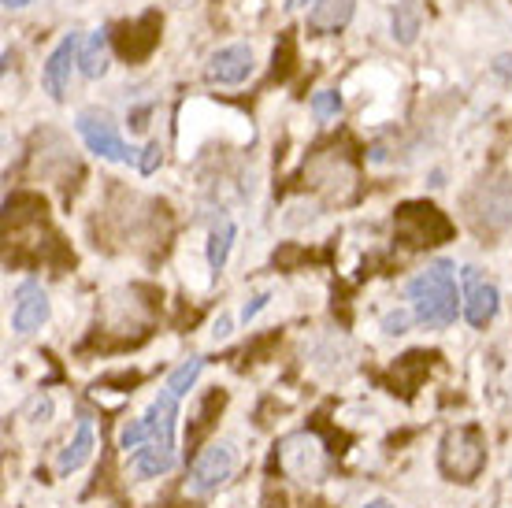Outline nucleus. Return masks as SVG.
I'll use <instances>...</instances> for the list:
<instances>
[{"label":"nucleus","mask_w":512,"mask_h":508,"mask_svg":"<svg viewBox=\"0 0 512 508\" xmlns=\"http://www.w3.org/2000/svg\"><path fill=\"white\" fill-rule=\"evenodd\" d=\"M416 323L427 331H442L449 323H457V312H464V297L457 293V267L449 260H435L423 271H416L405 286Z\"/></svg>","instance_id":"obj_1"},{"label":"nucleus","mask_w":512,"mask_h":508,"mask_svg":"<svg viewBox=\"0 0 512 508\" xmlns=\"http://www.w3.org/2000/svg\"><path fill=\"white\" fill-rule=\"evenodd\" d=\"M179 401L175 390H160L153 397V405L145 408V427H149V445L134 453V471L141 479H156L175 468V427H179Z\"/></svg>","instance_id":"obj_2"},{"label":"nucleus","mask_w":512,"mask_h":508,"mask_svg":"<svg viewBox=\"0 0 512 508\" xmlns=\"http://www.w3.org/2000/svg\"><path fill=\"white\" fill-rule=\"evenodd\" d=\"M75 130L78 138L86 141V149L97 153L101 160H112V164H138L141 160V149L127 145V141L119 138V130L97 112H82L75 119Z\"/></svg>","instance_id":"obj_3"},{"label":"nucleus","mask_w":512,"mask_h":508,"mask_svg":"<svg viewBox=\"0 0 512 508\" xmlns=\"http://www.w3.org/2000/svg\"><path fill=\"white\" fill-rule=\"evenodd\" d=\"M234 464H238V457H234V445L231 442L208 445L205 453L193 460L190 479H186V494H190V497L216 494L219 486H223L234 475Z\"/></svg>","instance_id":"obj_4"},{"label":"nucleus","mask_w":512,"mask_h":508,"mask_svg":"<svg viewBox=\"0 0 512 508\" xmlns=\"http://www.w3.org/2000/svg\"><path fill=\"white\" fill-rule=\"evenodd\" d=\"M487 460V449H483V438L472 427H461V431H449L446 442H442V468L457 479H472L479 475Z\"/></svg>","instance_id":"obj_5"},{"label":"nucleus","mask_w":512,"mask_h":508,"mask_svg":"<svg viewBox=\"0 0 512 508\" xmlns=\"http://www.w3.org/2000/svg\"><path fill=\"white\" fill-rule=\"evenodd\" d=\"M82 34H67L56 49L49 52V60L41 67V86L49 93L52 101H64L67 97V86H71V71H75L78 56H82Z\"/></svg>","instance_id":"obj_6"},{"label":"nucleus","mask_w":512,"mask_h":508,"mask_svg":"<svg viewBox=\"0 0 512 508\" xmlns=\"http://www.w3.org/2000/svg\"><path fill=\"white\" fill-rule=\"evenodd\" d=\"M464 282V319L472 327H487L498 316V286L479 275V267H461Z\"/></svg>","instance_id":"obj_7"},{"label":"nucleus","mask_w":512,"mask_h":508,"mask_svg":"<svg viewBox=\"0 0 512 508\" xmlns=\"http://www.w3.org/2000/svg\"><path fill=\"white\" fill-rule=\"evenodd\" d=\"M253 49L249 45H223L208 56L205 64V75L208 82H216V86H242L245 78L253 75Z\"/></svg>","instance_id":"obj_8"},{"label":"nucleus","mask_w":512,"mask_h":508,"mask_svg":"<svg viewBox=\"0 0 512 508\" xmlns=\"http://www.w3.org/2000/svg\"><path fill=\"white\" fill-rule=\"evenodd\" d=\"M160 26H164V19H160V12H145L138 15L134 23H123L119 30V52L123 56H130V60H141V56H149V52L156 49V41H160Z\"/></svg>","instance_id":"obj_9"},{"label":"nucleus","mask_w":512,"mask_h":508,"mask_svg":"<svg viewBox=\"0 0 512 508\" xmlns=\"http://www.w3.org/2000/svg\"><path fill=\"white\" fill-rule=\"evenodd\" d=\"M49 319V297L38 282H23L19 293H15V308H12V327L19 334H34Z\"/></svg>","instance_id":"obj_10"},{"label":"nucleus","mask_w":512,"mask_h":508,"mask_svg":"<svg viewBox=\"0 0 512 508\" xmlns=\"http://www.w3.org/2000/svg\"><path fill=\"white\" fill-rule=\"evenodd\" d=\"M282 460H286V468L294 471L297 479H316V475L323 471L320 445H316V438H308V434H297V438H290V442H286V449H282Z\"/></svg>","instance_id":"obj_11"},{"label":"nucleus","mask_w":512,"mask_h":508,"mask_svg":"<svg viewBox=\"0 0 512 508\" xmlns=\"http://www.w3.org/2000/svg\"><path fill=\"white\" fill-rule=\"evenodd\" d=\"M357 0H316L308 12V30L312 34H338L353 19Z\"/></svg>","instance_id":"obj_12"},{"label":"nucleus","mask_w":512,"mask_h":508,"mask_svg":"<svg viewBox=\"0 0 512 508\" xmlns=\"http://www.w3.org/2000/svg\"><path fill=\"white\" fill-rule=\"evenodd\" d=\"M90 457H93V423L78 420L75 438H71V442L64 445V453L56 457V471H60V475H71V471H78Z\"/></svg>","instance_id":"obj_13"},{"label":"nucleus","mask_w":512,"mask_h":508,"mask_svg":"<svg viewBox=\"0 0 512 508\" xmlns=\"http://www.w3.org/2000/svg\"><path fill=\"white\" fill-rule=\"evenodd\" d=\"M108 60H112V41H108V30H97L82 41V56H78V67L86 78H101L108 71Z\"/></svg>","instance_id":"obj_14"},{"label":"nucleus","mask_w":512,"mask_h":508,"mask_svg":"<svg viewBox=\"0 0 512 508\" xmlns=\"http://www.w3.org/2000/svg\"><path fill=\"white\" fill-rule=\"evenodd\" d=\"M231 245H234V223L231 219H219L212 234H208V267L212 271H223L227 264V256H231Z\"/></svg>","instance_id":"obj_15"},{"label":"nucleus","mask_w":512,"mask_h":508,"mask_svg":"<svg viewBox=\"0 0 512 508\" xmlns=\"http://www.w3.org/2000/svg\"><path fill=\"white\" fill-rule=\"evenodd\" d=\"M420 4L416 0H401L394 8V41H401V45H412L416 41V34H420Z\"/></svg>","instance_id":"obj_16"},{"label":"nucleus","mask_w":512,"mask_h":508,"mask_svg":"<svg viewBox=\"0 0 512 508\" xmlns=\"http://www.w3.org/2000/svg\"><path fill=\"white\" fill-rule=\"evenodd\" d=\"M201 368H205V360H201V356H190L186 364H179V368L171 371V379H167L164 386H167V390H175L179 397H186L193 390L197 375H201Z\"/></svg>","instance_id":"obj_17"},{"label":"nucleus","mask_w":512,"mask_h":508,"mask_svg":"<svg viewBox=\"0 0 512 508\" xmlns=\"http://www.w3.org/2000/svg\"><path fill=\"white\" fill-rule=\"evenodd\" d=\"M338 112H342V97H338L334 89H320V93L312 97V115H316V119H334Z\"/></svg>","instance_id":"obj_18"},{"label":"nucleus","mask_w":512,"mask_h":508,"mask_svg":"<svg viewBox=\"0 0 512 508\" xmlns=\"http://www.w3.org/2000/svg\"><path fill=\"white\" fill-rule=\"evenodd\" d=\"M412 308H397V312H386L383 316V331L386 334H405L409 331V323H412Z\"/></svg>","instance_id":"obj_19"},{"label":"nucleus","mask_w":512,"mask_h":508,"mask_svg":"<svg viewBox=\"0 0 512 508\" xmlns=\"http://www.w3.org/2000/svg\"><path fill=\"white\" fill-rule=\"evenodd\" d=\"M156 167H160V141H149V145L141 149L138 171H141V175H153Z\"/></svg>","instance_id":"obj_20"},{"label":"nucleus","mask_w":512,"mask_h":508,"mask_svg":"<svg viewBox=\"0 0 512 508\" xmlns=\"http://www.w3.org/2000/svg\"><path fill=\"white\" fill-rule=\"evenodd\" d=\"M268 301H271V293H256L253 301H245V308H242V319H245V323H253V319L260 316L264 308H268Z\"/></svg>","instance_id":"obj_21"},{"label":"nucleus","mask_w":512,"mask_h":508,"mask_svg":"<svg viewBox=\"0 0 512 508\" xmlns=\"http://www.w3.org/2000/svg\"><path fill=\"white\" fill-rule=\"evenodd\" d=\"M227 334H231V316H219L216 323H212V338H216V342H223Z\"/></svg>","instance_id":"obj_22"},{"label":"nucleus","mask_w":512,"mask_h":508,"mask_svg":"<svg viewBox=\"0 0 512 508\" xmlns=\"http://www.w3.org/2000/svg\"><path fill=\"white\" fill-rule=\"evenodd\" d=\"M49 416H52V401H49V397H38V401H34V420L45 423Z\"/></svg>","instance_id":"obj_23"},{"label":"nucleus","mask_w":512,"mask_h":508,"mask_svg":"<svg viewBox=\"0 0 512 508\" xmlns=\"http://www.w3.org/2000/svg\"><path fill=\"white\" fill-rule=\"evenodd\" d=\"M308 0H286V4H282V12H297V8H305Z\"/></svg>","instance_id":"obj_24"},{"label":"nucleus","mask_w":512,"mask_h":508,"mask_svg":"<svg viewBox=\"0 0 512 508\" xmlns=\"http://www.w3.org/2000/svg\"><path fill=\"white\" fill-rule=\"evenodd\" d=\"M364 508H394V505H390V501H383V497H379V501H368V505H364Z\"/></svg>","instance_id":"obj_25"},{"label":"nucleus","mask_w":512,"mask_h":508,"mask_svg":"<svg viewBox=\"0 0 512 508\" xmlns=\"http://www.w3.org/2000/svg\"><path fill=\"white\" fill-rule=\"evenodd\" d=\"M4 4H8V8H26L30 0H4Z\"/></svg>","instance_id":"obj_26"}]
</instances>
